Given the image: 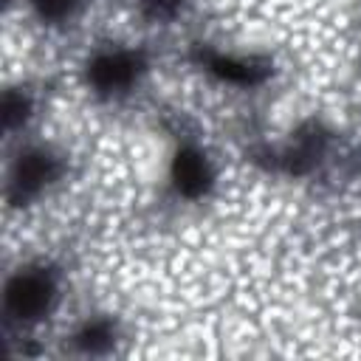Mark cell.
Segmentation results:
<instances>
[{"instance_id":"cell-7","label":"cell","mask_w":361,"mask_h":361,"mask_svg":"<svg viewBox=\"0 0 361 361\" xmlns=\"http://www.w3.org/2000/svg\"><path fill=\"white\" fill-rule=\"evenodd\" d=\"M28 113V102L23 99V93H6L3 99V121L6 127H14L17 121H23Z\"/></svg>"},{"instance_id":"cell-2","label":"cell","mask_w":361,"mask_h":361,"mask_svg":"<svg viewBox=\"0 0 361 361\" xmlns=\"http://www.w3.org/2000/svg\"><path fill=\"white\" fill-rule=\"evenodd\" d=\"M138 73V56L127 51H110L90 62V82L99 90H118L127 87Z\"/></svg>"},{"instance_id":"cell-5","label":"cell","mask_w":361,"mask_h":361,"mask_svg":"<svg viewBox=\"0 0 361 361\" xmlns=\"http://www.w3.org/2000/svg\"><path fill=\"white\" fill-rule=\"evenodd\" d=\"M206 68L228 85H257L262 79V68H257L251 62H243V59H234V56H220V54L209 56Z\"/></svg>"},{"instance_id":"cell-4","label":"cell","mask_w":361,"mask_h":361,"mask_svg":"<svg viewBox=\"0 0 361 361\" xmlns=\"http://www.w3.org/2000/svg\"><path fill=\"white\" fill-rule=\"evenodd\" d=\"M54 175H56V164H54L51 155H45V152H25L17 161V166H14V186L23 195H31V192L42 189Z\"/></svg>"},{"instance_id":"cell-1","label":"cell","mask_w":361,"mask_h":361,"mask_svg":"<svg viewBox=\"0 0 361 361\" xmlns=\"http://www.w3.org/2000/svg\"><path fill=\"white\" fill-rule=\"evenodd\" d=\"M54 299V282L45 274H17L6 288V307L17 319H39Z\"/></svg>"},{"instance_id":"cell-8","label":"cell","mask_w":361,"mask_h":361,"mask_svg":"<svg viewBox=\"0 0 361 361\" xmlns=\"http://www.w3.org/2000/svg\"><path fill=\"white\" fill-rule=\"evenodd\" d=\"M73 6H76V0H39V11H42L45 17H51V20L65 17Z\"/></svg>"},{"instance_id":"cell-6","label":"cell","mask_w":361,"mask_h":361,"mask_svg":"<svg viewBox=\"0 0 361 361\" xmlns=\"http://www.w3.org/2000/svg\"><path fill=\"white\" fill-rule=\"evenodd\" d=\"M110 338H113V333H110V324H107V322H93V324H87V327L82 330V336H79V341H82L87 350H102L104 344H110Z\"/></svg>"},{"instance_id":"cell-3","label":"cell","mask_w":361,"mask_h":361,"mask_svg":"<svg viewBox=\"0 0 361 361\" xmlns=\"http://www.w3.org/2000/svg\"><path fill=\"white\" fill-rule=\"evenodd\" d=\"M172 180L189 197L203 195L209 189V180H212V172H209L206 158L197 149H180L175 155V161H172Z\"/></svg>"}]
</instances>
